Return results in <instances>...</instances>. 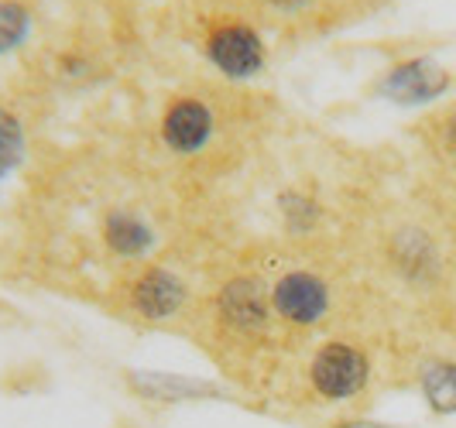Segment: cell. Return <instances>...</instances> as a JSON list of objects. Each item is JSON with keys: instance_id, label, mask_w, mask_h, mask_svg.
Instances as JSON below:
<instances>
[{"instance_id": "9c48e42d", "label": "cell", "mask_w": 456, "mask_h": 428, "mask_svg": "<svg viewBox=\"0 0 456 428\" xmlns=\"http://www.w3.org/2000/svg\"><path fill=\"white\" fill-rule=\"evenodd\" d=\"M100 237H103L107 250L120 261H144L151 254V247L159 244L155 226L148 223L137 209H127V206H117L103 216Z\"/></svg>"}, {"instance_id": "2e32d148", "label": "cell", "mask_w": 456, "mask_h": 428, "mask_svg": "<svg viewBox=\"0 0 456 428\" xmlns=\"http://www.w3.org/2000/svg\"><path fill=\"white\" fill-rule=\"evenodd\" d=\"M333 428H402V425H388V422H370V418H346V422H337Z\"/></svg>"}, {"instance_id": "52a82bcc", "label": "cell", "mask_w": 456, "mask_h": 428, "mask_svg": "<svg viewBox=\"0 0 456 428\" xmlns=\"http://www.w3.org/2000/svg\"><path fill=\"white\" fill-rule=\"evenodd\" d=\"M127 298H131V309L144 322H168L185 309L189 285H185L183 274H175L165 264H144L134 274Z\"/></svg>"}, {"instance_id": "3957f363", "label": "cell", "mask_w": 456, "mask_h": 428, "mask_svg": "<svg viewBox=\"0 0 456 428\" xmlns=\"http://www.w3.org/2000/svg\"><path fill=\"white\" fill-rule=\"evenodd\" d=\"M450 90H453V76L446 66H439L433 55L402 59L391 69H385L374 83V96L388 100L395 107H426V103L443 100Z\"/></svg>"}, {"instance_id": "7c38bea8", "label": "cell", "mask_w": 456, "mask_h": 428, "mask_svg": "<svg viewBox=\"0 0 456 428\" xmlns=\"http://www.w3.org/2000/svg\"><path fill=\"white\" fill-rule=\"evenodd\" d=\"M24 148L28 141H24L21 117L0 103V182L18 172V165L24 161Z\"/></svg>"}, {"instance_id": "4fadbf2b", "label": "cell", "mask_w": 456, "mask_h": 428, "mask_svg": "<svg viewBox=\"0 0 456 428\" xmlns=\"http://www.w3.org/2000/svg\"><path fill=\"white\" fill-rule=\"evenodd\" d=\"M31 35V7L24 0H0V55L21 48Z\"/></svg>"}, {"instance_id": "277c9868", "label": "cell", "mask_w": 456, "mask_h": 428, "mask_svg": "<svg viewBox=\"0 0 456 428\" xmlns=\"http://www.w3.org/2000/svg\"><path fill=\"white\" fill-rule=\"evenodd\" d=\"M268 298H272L274 319H281L285 326H296V329L320 326L322 319L330 316V309H333L330 285L316 271L305 268H292L285 274H278L272 281V288H268Z\"/></svg>"}, {"instance_id": "8fae6325", "label": "cell", "mask_w": 456, "mask_h": 428, "mask_svg": "<svg viewBox=\"0 0 456 428\" xmlns=\"http://www.w3.org/2000/svg\"><path fill=\"white\" fill-rule=\"evenodd\" d=\"M274 209H278L281 226L292 237H305L322 223V203L316 196H309L305 189H281L274 199Z\"/></svg>"}, {"instance_id": "5bb4252c", "label": "cell", "mask_w": 456, "mask_h": 428, "mask_svg": "<svg viewBox=\"0 0 456 428\" xmlns=\"http://www.w3.org/2000/svg\"><path fill=\"white\" fill-rule=\"evenodd\" d=\"M429 127H433V144L439 148V155L456 158V110L443 113V117H439V120H433Z\"/></svg>"}, {"instance_id": "5b68a950", "label": "cell", "mask_w": 456, "mask_h": 428, "mask_svg": "<svg viewBox=\"0 0 456 428\" xmlns=\"http://www.w3.org/2000/svg\"><path fill=\"white\" fill-rule=\"evenodd\" d=\"M161 144L179 155V158H192L203 155L209 141L216 137V117L209 110V103L200 96H175L165 113H161Z\"/></svg>"}, {"instance_id": "ba28073f", "label": "cell", "mask_w": 456, "mask_h": 428, "mask_svg": "<svg viewBox=\"0 0 456 428\" xmlns=\"http://www.w3.org/2000/svg\"><path fill=\"white\" fill-rule=\"evenodd\" d=\"M124 381L141 401H151V405H192V401L227 398V391L216 381L185 377V374H172V370H127Z\"/></svg>"}, {"instance_id": "7a4b0ae2", "label": "cell", "mask_w": 456, "mask_h": 428, "mask_svg": "<svg viewBox=\"0 0 456 428\" xmlns=\"http://www.w3.org/2000/svg\"><path fill=\"white\" fill-rule=\"evenodd\" d=\"M203 52L209 66L237 83L254 79L257 72H265V62H268V48H265V38L257 35V28L233 14H224L206 28Z\"/></svg>"}, {"instance_id": "30bf717a", "label": "cell", "mask_w": 456, "mask_h": 428, "mask_svg": "<svg viewBox=\"0 0 456 428\" xmlns=\"http://www.w3.org/2000/svg\"><path fill=\"white\" fill-rule=\"evenodd\" d=\"M419 391H422V401L429 405L433 415L439 418H450L456 415V360L446 357H436L419 367Z\"/></svg>"}, {"instance_id": "9a60e30c", "label": "cell", "mask_w": 456, "mask_h": 428, "mask_svg": "<svg viewBox=\"0 0 456 428\" xmlns=\"http://www.w3.org/2000/svg\"><path fill=\"white\" fill-rule=\"evenodd\" d=\"M265 11H272V14H281V18H298V14H305L316 0H257Z\"/></svg>"}, {"instance_id": "8992f818", "label": "cell", "mask_w": 456, "mask_h": 428, "mask_svg": "<svg viewBox=\"0 0 456 428\" xmlns=\"http://www.w3.org/2000/svg\"><path fill=\"white\" fill-rule=\"evenodd\" d=\"M216 316L220 322L233 329L237 336H261L272 326V298L265 281L254 274H237L216 292Z\"/></svg>"}, {"instance_id": "6da1fadb", "label": "cell", "mask_w": 456, "mask_h": 428, "mask_svg": "<svg viewBox=\"0 0 456 428\" xmlns=\"http://www.w3.org/2000/svg\"><path fill=\"white\" fill-rule=\"evenodd\" d=\"M374 377L364 346L346 339H326L309 360V384L326 405H343L361 398Z\"/></svg>"}]
</instances>
